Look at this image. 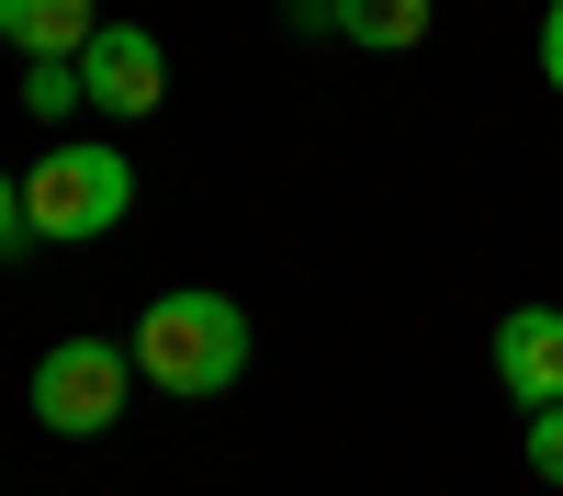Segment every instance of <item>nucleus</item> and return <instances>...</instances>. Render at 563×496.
<instances>
[{"label": "nucleus", "instance_id": "f257e3e1", "mask_svg": "<svg viewBox=\"0 0 563 496\" xmlns=\"http://www.w3.org/2000/svg\"><path fill=\"white\" fill-rule=\"evenodd\" d=\"M135 373H147L158 395H225L249 373V316L225 294H203V283L158 294L147 316H135Z\"/></svg>", "mask_w": 563, "mask_h": 496}, {"label": "nucleus", "instance_id": "f03ea898", "mask_svg": "<svg viewBox=\"0 0 563 496\" xmlns=\"http://www.w3.org/2000/svg\"><path fill=\"white\" fill-rule=\"evenodd\" d=\"M124 214H135V169H124V147H102V135H68V147H45L23 169V225L45 249L113 238Z\"/></svg>", "mask_w": 563, "mask_h": 496}, {"label": "nucleus", "instance_id": "7ed1b4c3", "mask_svg": "<svg viewBox=\"0 0 563 496\" xmlns=\"http://www.w3.org/2000/svg\"><path fill=\"white\" fill-rule=\"evenodd\" d=\"M124 395H135V350H113V339H57L34 361V418L57 440H102L124 418Z\"/></svg>", "mask_w": 563, "mask_h": 496}, {"label": "nucleus", "instance_id": "20e7f679", "mask_svg": "<svg viewBox=\"0 0 563 496\" xmlns=\"http://www.w3.org/2000/svg\"><path fill=\"white\" fill-rule=\"evenodd\" d=\"M79 90H90V113H113V124H147L169 102V45L147 23H102L79 45Z\"/></svg>", "mask_w": 563, "mask_h": 496}, {"label": "nucleus", "instance_id": "39448f33", "mask_svg": "<svg viewBox=\"0 0 563 496\" xmlns=\"http://www.w3.org/2000/svg\"><path fill=\"white\" fill-rule=\"evenodd\" d=\"M496 384L519 406H563V305H507L496 316Z\"/></svg>", "mask_w": 563, "mask_h": 496}, {"label": "nucleus", "instance_id": "423d86ee", "mask_svg": "<svg viewBox=\"0 0 563 496\" xmlns=\"http://www.w3.org/2000/svg\"><path fill=\"white\" fill-rule=\"evenodd\" d=\"M0 34H12L23 68H34V57H79V45L102 34V12H90V0H0Z\"/></svg>", "mask_w": 563, "mask_h": 496}, {"label": "nucleus", "instance_id": "0eeeda50", "mask_svg": "<svg viewBox=\"0 0 563 496\" xmlns=\"http://www.w3.org/2000/svg\"><path fill=\"white\" fill-rule=\"evenodd\" d=\"M327 34L372 45V57H395V45L429 34V0H327Z\"/></svg>", "mask_w": 563, "mask_h": 496}, {"label": "nucleus", "instance_id": "6e6552de", "mask_svg": "<svg viewBox=\"0 0 563 496\" xmlns=\"http://www.w3.org/2000/svg\"><path fill=\"white\" fill-rule=\"evenodd\" d=\"M68 102H90V90H79V57H34V68H23V113L57 124Z\"/></svg>", "mask_w": 563, "mask_h": 496}, {"label": "nucleus", "instance_id": "1a4fd4ad", "mask_svg": "<svg viewBox=\"0 0 563 496\" xmlns=\"http://www.w3.org/2000/svg\"><path fill=\"white\" fill-rule=\"evenodd\" d=\"M530 474L563 485V406H530Z\"/></svg>", "mask_w": 563, "mask_h": 496}, {"label": "nucleus", "instance_id": "9d476101", "mask_svg": "<svg viewBox=\"0 0 563 496\" xmlns=\"http://www.w3.org/2000/svg\"><path fill=\"white\" fill-rule=\"evenodd\" d=\"M12 249H34V225H23V180L0 169V260H12Z\"/></svg>", "mask_w": 563, "mask_h": 496}, {"label": "nucleus", "instance_id": "9b49d317", "mask_svg": "<svg viewBox=\"0 0 563 496\" xmlns=\"http://www.w3.org/2000/svg\"><path fill=\"white\" fill-rule=\"evenodd\" d=\"M541 79L563 90V0H552V12H541Z\"/></svg>", "mask_w": 563, "mask_h": 496}]
</instances>
